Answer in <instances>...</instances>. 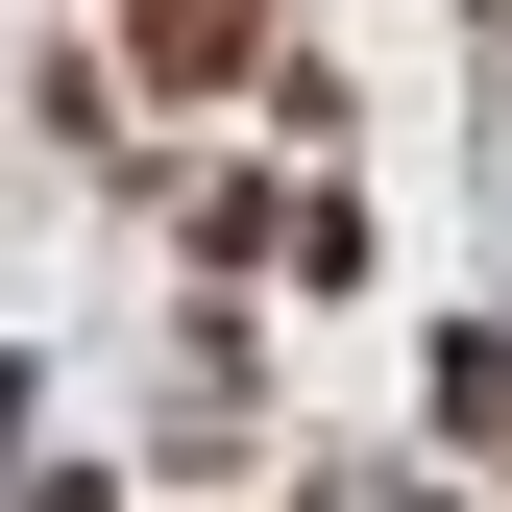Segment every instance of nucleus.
Returning a JSON list of instances; mask_svg holds the SVG:
<instances>
[{
	"label": "nucleus",
	"mask_w": 512,
	"mask_h": 512,
	"mask_svg": "<svg viewBox=\"0 0 512 512\" xmlns=\"http://www.w3.org/2000/svg\"><path fill=\"white\" fill-rule=\"evenodd\" d=\"M122 25H147V74L196 98V74H244V49H269V0H122Z\"/></svg>",
	"instance_id": "nucleus-1"
}]
</instances>
